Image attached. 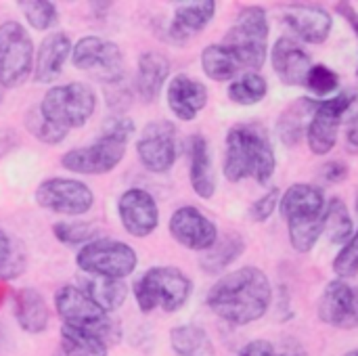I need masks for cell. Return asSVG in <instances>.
Masks as SVG:
<instances>
[{"instance_id": "cell-47", "label": "cell", "mask_w": 358, "mask_h": 356, "mask_svg": "<svg viewBox=\"0 0 358 356\" xmlns=\"http://www.w3.org/2000/svg\"><path fill=\"white\" fill-rule=\"evenodd\" d=\"M355 204H357V214H358V191H357V197H355Z\"/></svg>"}, {"instance_id": "cell-3", "label": "cell", "mask_w": 358, "mask_h": 356, "mask_svg": "<svg viewBox=\"0 0 358 356\" xmlns=\"http://www.w3.org/2000/svg\"><path fill=\"white\" fill-rule=\"evenodd\" d=\"M134 122L126 115H113L103 124L101 136L84 147H73L61 157V166L73 174L103 176L115 170L128 149V141L134 134Z\"/></svg>"}, {"instance_id": "cell-20", "label": "cell", "mask_w": 358, "mask_h": 356, "mask_svg": "<svg viewBox=\"0 0 358 356\" xmlns=\"http://www.w3.org/2000/svg\"><path fill=\"white\" fill-rule=\"evenodd\" d=\"M273 67L287 86H304L313 67L310 55L292 38H279L273 46Z\"/></svg>"}, {"instance_id": "cell-5", "label": "cell", "mask_w": 358, "mask_h": 356, "mask_svg": "<svg viewBox=\"0 0 358 356\" xmlns=\"http://www.w3.org/2000/svg\"><path fill=\"white\" fill-rule=\"evenodd\" d=\"M132 290L141 313L147 315L155 308H162L164 313H176L189 302L193 283L176 266H153L134 281Z\"/></svg>"}, {"instance_id": "cell-4", "label": "cell", "mask_w": 358, "mask_h": 356, "mask_svg": "<svg viewBox=\"0 0 358 356\" xmlns=\"http://www.w3.org/2000/svg\"><path fill=\"white\" fill-rule=\"evenodd\" d=\"M281 214L287 220L292 248L306 254L325 231L327 204L321 189L298 183L281 199Z\"/></svg>"}, {"instance_id": "cell-41", "label": "cell", "mask_w": 358, "mask_h": 356, "mask_svg": "<svg viewBox=\"0 0 358 356\" xmlns=\"http://www.w3.org/2000/svg\"><path fill=\"white\" fill-rule=\"evenodd\" d=\"M321 174L327 183H342L348 176V166L344 162H327L321 168Z\"/></svg>"}, {"instance_id": "cell-48", "label": "cell", "mask_w": 358, "mask_h": 356, "mask_svg": "<svg viewBox=\"0 0 358 356\" xmlns=\"http://www.w3.org/2000/svg\"><path fill=\"white\" fill-rule=\"evenodd\" d=\"M2 99H4V97H2V90H0V103H2Z\"/></svg>"}, {"instance_id": "cell-9", "label": "cell", "mask_w": 358, "mask_h": 356, "mask_svg": "<svg viewBox=\"0 0 358 356\" xmlns=\"http://www.w3.org/2000/svg\"><path fill=\"white\" fill-rule=\"evenodd\" d=\"M76 264L84 275L107 277V279H126L134 273L138 256L134 248L115 239H94L80 248Z\"/></svg>"}, {"instance_id": "cell-24", "label": "cell", "mask_w": 358, "mask_h": 356, "mask_svg": "<svg viewBox=\"0 0 358 356\" xmlns=\"http://www.w3.org/2000/svg\"><path fill=\"white\" fill-rule=\"evenodd\" d=\"M268 40V17L260 6H245L239 10L235 23L224 36V42L243 46H266Z\"/></svg>"}, {"instance_id": "cell-42", "label": "cell", "mask_w": 358, "mask_h": 356, "mask_svg": "<svg viewBox=\"0 0 358 356\" xmlns=\"http://www.w3.org/2000/svg\"><path fill=\"white\" fill-rule=\"evenodd\" d=\"M237 356H281L277 353V348L271 344V342H266V340H254V342H250L241 353Z\"/></svg>"}, {"instance_id": "cell-44", "label": "cell", "mask_w": 358, "mask_h": 356, "mask_svg": "<svg viewBox=\"0 0 358 356\" xmlns=\"http://www.w3.org/2000/svg\"><path fill=\"white\" fill-rule=\"evenodd\" d=\"M346 147L350 153H358V122L348 126V132H346Z\"/></svg>"}, {"instance_id": "cell-30", "label": "cell", "mask_w": 358, "mask_h": 356, "mask_svg": "<svg viewBox=\"0 0 358 356\" xmlns=\"http://www.w3.org/2000/svg\"><path fill=\"white\" fill-rule=\"evenodd\" d=\"M170 346L178 356H216L212 338L199 325H178L170 332Z\"/></svg>"}, {"instance_id": "cell-22", "label": "cell", "mask_w": 358, "mask_h": 356, "mask_svg": "<svg viewBox=\"0 0 358 356\" xmlns=\"http://www.w3.org/2000/svg\"><path fill=\"white\" fill-rule=\"evenodd\" d=\"M216 15L214 0H197V2H180L174 8V17L168 27V36L174 42H187L191 36L206 29V25Z\"/></svg>"}, {"instance_id": "cell-18", "label": "cell", "mask_w": 358, "mask_h": 356, "mask_svg": "<svg viewBox=\"0 0 358 356\" xmlns=\"http://www.w3.org/2000/svg\"><path fill=\"white\" fill-rule=\"evenodd\" d=\"M166 101H168L170 111L178 120L191 122L208 105V88L199 80L180 73L170 80L168 90H166Z\"/></svg>"}, {"instance_id": "cell-1", "label": "cell", "mask_w": 358, "mask_h": 356, "mask_svg": "<svg viewBox=\"0 0 358 356\" xmlns=\"http://www.w3.org/2000/svg\"><path fill=\"white\" fill-rule=\"evenodd\" d=\"M271 300V281L256 266H243L224 275L212 285L206 298L212 313L233 325H248L262 319Z\"/></svg>"}, {"instance_id": "cell-6", "label": "cell", "mask_w": 358, "mask_h": 356, "mask_svg": "<svg viewBox=\"0 0 358 356\" xmlns=\"http://www.w3.org/2000/svg\"><path fill=\"white\" fill-rule=\"evenodd\" d=\"M55 308L63 325H71L99 336L109 344L120 342V323H115L109 313H105L96 302H92L78 285H63L55 294Z\"/></svg>"}, {"instance_id": "cell-36", "label": "cell", "mask_w": 358, "mask_h": 356, "mask_svg": "<svg viewBox=\"0 0 358 356\" xmlns=\"http://www.w3.org/2000/svg\"><path fill=\"white\" fill-rule=\"evenodd\" d=\"M52 235L63 245H86L96 239L99 229L92 222H55Z\"/></svg>"}, {"instance_id": "cell-23", "label": "cell", "mask_w": 358, "mask_h": 356, "mask_svg": "<svg viewBox=\"0 0 358 356\" xmlns=\"http://www.w3.org/2000/svg\"><path fill=\"white\" fill-rule=\"evenodd\" d=\"M187 153H189V178L193 191L201 199H210L216 193V174L212 166L210 145L206 136L193 134L187 141Z\"/></svg>"}, {"instance_id": "cell-13", "label": "cell", "mask_w": 358, "mask_h": 356, "mask_svg": "<svg viewBox=\"0 0 358 356\" xmlns=\"http://www.w3.org/2000/svg\"><path fill=\"white\" fill-rule=\"evenodd\" d=\"M136 155L149 172L153 174L170 172L178 157L176 126L166 120L149 122L136 141Z\"/></svg>"}, {"instance_id": "cell-8", "label": "cell", "mask_w": 358, "mask_h": 356, "mask_svg": "<svg viewBox=\"0 0 358 356\" xmlns=\"http://www.w3.org/2000/svg\"><path fill=\"white\" fill-rule=\"evenodd\" d=\"M38 107L50 122H55L65 130L82 128L94 115L96 92L92 90L90 84L67 82V84L50 86L44 92Z\"/></svg>"}, {"instance_id": "cell-17", "label": "cell", "mask_w": 358, "mask_h": 356, "mask_svg": "<svg viewBox=\"0 0 358 356\" xmlns=\"http://www.w3.org/2000/svg\"><path fill=\"white\" fill-rule=\"evenodd\" d=\"M71 50H73L71 38L65 31L48 34L40 42V46L34 55V71H31L34 82H38V84L55 82L61 76L67 59L71 57Z\"/></svg>"}, {"instance_id": "cell-46", "label": "cell", "mask_w": 358, "mask_h": 356, "mask_svg": "<svg viewBox=\"0 0 358 356\" xmlns=\"http://www.w3.org/2000/svg\"><path fill=\"white\" fill-rule=\"evenodd\" d=\"M346 356H358V350H352V353H348Z\"/></svg>"}, {"instance_id": "cell-26", "label": "cell", "mask_w": 358, "mask_h": 356, "mask_svg": "<svg viewBox=\"0 0 358 356\" xmlns=\"http://www.w3.org/2000/svg\"><path fill=\"white\" fill-rule=\"evenodd\" d=\"M78 287L109 315L120 311L124 306L126 298H128V287H126L124 279H107V277L82 275Z\"/></svg>"}, {"instance_id": "cell-10", "label": "cell", "mask_w": 358, "mask_h": 356, "mask_svg": "<svg viewBox=\"0 0 358 356\" xmlns=\"http://www.w3.org/2000/svg\"><path fill=\"white\" fill-rule=\"evenodd\" d=\"M34 71V42L19 21L0 25V88L21 86Z\"/></svg>"}, {"instance_id": "cell-2", "label": "cell", "mask_w": 358, "mask_h": 356, "mask_svg": "<svg viewBox=\"0 0 358 356\" xmlns=\"http://www.w3.org/2000/svg\"><path fill=\"white\" fill-rule=\"evenodd\" d=\"M275 151L268 134L258 124L233 126L227 134L224 176L231 183H239L254 176L260 185H266L275 174Z\"/></svg>"}, {"instance_id": "cell-15", "label": "cell", "mask_w": 358, "mask_h": 356, "mask_svg": "<svg viewBox=\"0 0 358 356\" xmlns=\"http://www.w3.org/2000/svg\"><path fill=\"white\" fill-rule=\"evenodd\" d=\"M117 216L132 237H149L159 225L157 201L145 189H126L117 199Z\"/></svg>"}, {"instance_id": "cell-38", "label": "cell", "mask_w": 358, "mask_h": 356, "mask_svg": "<svg viewBox=\"0 0 358 356\" xmlns=\"http://www.w3.org/2000/svg\"><path fill=\"white\" fill-rule=\"evenodd\" d=\"M334 271L340 279L355 277L358 273V233H355L346 241V245L340 250V254L334 262Z\"/></svg>"}, {"instance_id": "cell-49", "label": "cell", "mask_w": 358, "mask_h": 356, "mask_svg": "<svg viewBox=\"0 0 358 356\" xmlns=\"http://www.w3.org/2000/svg\"><path fill=\"white\" fill-rule=\"evenodd\" d=\"M357 34H358V31H357Z\"/></svg>"}, {"instance_id": "cell-16", "label": "cell", "mask_w": 358, "mask_h": 356, "mask_svg": "<svg viewBox=\"0 0 358 356\" xmlns=\"http://www.w3.org/2000/svg\"><path fill=\"white\" fill-rule=\"evenodd\" d=\"M319 319L336 329L358 327V287L344 279L331 281L319 300Z\"/></svg>"}, {"instance_id": "cell-32", "label": "cell", "mask_w": 358, "mask_h": 356, "mask_svg": "<svg viewBox=\"0 0 358 356\" xmlns=\"http://www.w3.org/2000/svg\"><path fill=\"white\" fill-rule=\"evenodd\" d=\"M23 124H25L27 132H29L34 138H38L40 143H44V145H59V143H63V141L67 138V134H69V130H65V128L57 126L55 122H50V120L40 111L38 105H31V107L25 111Z\"/></svg>"}, {"instance_id": "cell-12", "label": "cell", "mask_w": 358, "mask_h": 356, "mask_svg": "<svg viewBox=\"0 0 358 356\" xmlns=\"http://www.w3.org/2000/svg\"><path fill=\"white\" fill-rule=\"evenodd\" d=\"M34 197L42 210L63 216H82L94 204V193L84 180L65 176H52L42 180Z\"/></svg>"}, {"instance_id": "cell-25", "label": "cell", "mask_w": 358, "mask_h": 356, "mask_svg": "<svg viewBox=\"0 0 358 356\" xmlns=\"http://www.w3.org/2000/svg\"><path fill=\"white\" fill-rule=\"evenodd\" d=\"M15 319L25 334H42L48 327L50 311L44 296L34 287H21L15 292Z\"/></svg>"}, {"instance_id": "cell-39", "label": "cell", "mask_w": 358, "mask_h": 356, "mask_svg": "<svg viewBox=\"0 0 358 356\" xmlns=\"http://www.w3.org/2000/svg\"><path fill=\"white\" fill-rule=\"evenodd\" d=\"M277 204H279V189H271L268 193H264L260 199H256L250 208V214L256 222H264L268 220L275 210H277Z\"/></svg>"}, {"instance_id": "cell-34", "label": "cell", "mask_w": 358, "mask_h": 356, "mask_svg": "<svg viewBox=\"0 0 358 356\" xmlns=\"http://www.w3.org/2000/svg\"><path fill=\"white\" fill-rule=\"evenodd\" d=\"M352 218L348 214V208L342 199L334 197L327 201V216H325V231L327 239L331 243H344L352 237Z\"/></svg>"}, {"instance_id": "cell-7", "label": "cell", "mask_w": 358, "mask_h": 356, "mask_svg": "<svg viewBox=\"0 0 358 356\" xmlns=\"http://www.w3.org/2000/svg\"><path fill=\"white\" fill-rule=\"evenodd\" d=\"M342 122H346L348 126L358 122V92L355 88L342 90L334 99L317 103V109L306 130L310 151L317 155H327L336 147Z\"/></svg>"}, {"instance_id": "cell-21", "label": "cell", "mask_w": 358, "mask_h": 356, "mask_svg": "<svg viewBox=\"0 0 358 356\" xmlns=\"http://www.w3.org/2000/svg\"><path fill=\"white\" fill-rule=\"evenodd\" d=\"M170 76V61L155 50H147L136 61V73H134V92L143 103H153L159 92L164 90V84Z\"/></svg>"}, {"instance_id": "cell-37", "label": "cell", "mask_w": 358, "mask_h": 356, "mask_svg": "<svg viewBox=\"0 0 358 356\" xmlns=\"http://www.w3.org/2000/svg\"><path fill=\"white\" fill-rule=\"evenodd\" d=\"M313 94H319V97H325V94H331L334 90H338L340 86V78L334 69H329L327 65H313L310 71H308V78H306V84H304Z\"/></svg>"}, {"instance_id": "cell-28", "label": "cell", "mask_w": 358, "mask_h": 356, "mask_svg": "<svg viewBox=\"0 0 358 356\" xmlns=\"http://www.w3.org/2000/svg\"><path fill=\"white\" fill-rule=\"evenodd\" d=\"M245 252V241L237 233H227L216 239V243L201 256L199 266L206 275H220Z\"/></svg>"}, {"instance_id": "cell-43", "label": "cell", "mask_w": 358, "mask_h": 356, "mask_svg": "<svg viewBox=\"0 0 358 356\" xmlns=\"http://www.w3.org/2000/svg\"><path fill=\"white\" fill-rule=\"evenodd\" d=\"M13 258V245H10V239L6 237V233L0 229V266L4 262H8Z\"/></svg>"}, {"instance_id": "cell-29", "label": "cell", "mask_w": 358, "mask_h": 356, "mask_svg": "<svg viewBox=\"0 0 358 356\" xmlns=\"http://www.w3.org/2000/svg\"><path fill=\"white\" fill-rule=\"evenodd\" d=\"M317 103L319 101L304 97L285 109V113L279 120V136L285 145H296L302 138V134L308 130V124L317 109Z\"/></svg>"}, {"instance_id": "cell-27", "label": "cell", "mask_w": 358, "mask_h": 356, "mask_svg": "<svg viewBox=\"0 0 358 356\" xmlns=\"http://www.w3.org/2000/svg\"><path fill=\"white\" fill-rule=\"evenodd\" d=\"M201 69L214 82H227L239 78L245 69L239 55L229 44H210L201 52Z\"/></svg>"}, {"instance_id": "cell-31", "label": "cell", "mask_w": 358, "mask_h": 356, "mask_svg": "<svg viewBox=\"0 0 358 356\" xmlns=\"http://www.w3.org/2000/svg\"><path fill=\"white\" fill-rule=\"evenodd\" d=\"M61 350L65 356H107V342L99 336L63 325L61 327Z\"/></svg>"}, {"instance_id": "cell-40", "label": "cell", "mask_w": 358, "mask_h": 356, "mask_svg": "<svg viewBox=\"0 0 358 356\" xmlns=\"http://www.w3.org/2000/svg\"><path fill=\"white\" fill-rule=\"evenodd\" d=\"M107 90V103L113 107V109H126L132 101V90L128 86H124V80L120 82H113V84H105Z\"/></svg>"}, {"instance_id": "cell-11", "label": "cell", "mask_w": 358, "mask_h": 356, "mask_svg": "<svg viewBox=\"0 0 358 356\" xmlns=\"http://www.w3.org/2000/svg\"><path fill=\"white\" fill-rule=\"evenodd\" d=\"M71 63L80 71L90 73L103 84L124 80V55L122 48L101 36H84L71 50Z\"/></svg>"}, {"instance_id": "cell-45", "label": "cell", "mask_w": 358, "mask_h": 356, "mask_svg": "<svg viewBox=\"0 0 358 356\" xmlns=\"http://www.w3.org/2000/svg\"><path fill=\"white\" fill-rule=\"evenodd\" d=\"M6 294H8V287H6V283H4V281H0V304L6 300Z\"/></svg>"}, {"instance_id": "cell-35", "label": "cell", "mask_w": 358, "mask_h": 356, "mask_svg": "<svg viewBox=\"0 0 358 356\" xmlns=\"http://www.w3.org/2000/svg\"><path fill=\"white\" fill-rule=\"evenodd\" d=\"M19 6L23 10L25 21L38 31H46V29L59 25V10H57L55 2H48V0H23V2H19Z\"/></svg>"}, {"instance_id": "cell-19", "label": "cell", "mask_w": 358, "mask_h": 356, "mask_svg": "<svg viewBox=\"0 0 358 356\" xmlns=\"http://www.w3.org/2000/svg\"><path fill=\"white\" fill-rule=\"evenodd\" d=\"M283 19L296 36L310 44H321L331 34V15L319 4H287Z\"/></svg>"}, {"instance_id": "cell-14", "label": "cell", "mask_w": 358, "mask_h": 356, "mask_svg": "<svg viewBox=\"0 0 358 356\" xmlns=\"http://www.w3.org/2000/svg\"><path fill=\"white\" fill-rule=\"evenodd\" d=\"M168 229H170L172 239L178 245L193 250V252H208L218 239L216 225L195 206L178 208L172 214Z\"/></svg>"}, {"instance_id": "cell-33", "label": "cell", "mask_w": 358, "mask_h": 356, "mask_svg": "<svg viewBox=\"0 0 358 356\" xmlns=\"http://www.w3.org/2000/svg\"><path fill=\"white\" fill-rule=\"evenodd\" d=\"M268 92V84L260 73H243L229 86V99L237 105H256Z\"/></svg>"}]
</instances>
